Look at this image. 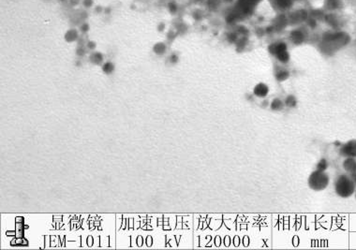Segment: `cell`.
<instances>
[{
	"instance_id": "cell-7",
	"label": "cell",
	"mask_w": 356,
	"mask_h": 250,
	"mask_svg": "<svg viewBox=\"0 0 356 250\" xmlns=\"http://www.w3.org/2000/svg\"><path fill=\"white\" fill-rule=\"evenodd\" d=\"M278 1H280V5L283 6V7H286V6H288V5H289V0H278Z\"/></svg>"
},
{
	"instance_id": "cell-1",
	"label": "cell",
	"mask_w": 356,
	"mask_h": 250,
	"mask_svg": "<svg viewBox=\"0 0 356 250\" xmlns=\"http://www.w3.org/2000/svg\"><path fill=\"white\" fill-rule=\"evenodd\" d=\"M354 189H356L354 182L347 176L340 177L336 184V190L338 194L342 197H349L354 193Z\"/></svg>"
},
{
	"instance_id": "cell-2",
	"label": "cell",
	"mask_w": 356,
	"mask_h": 250,
	"mask_svg": "<svg viewBox=\"0 0 356 250\" xmlns=\"http://www.w3.org/2000/svg\"><path fill=\"white\" fill-rule=\"evenodd\" d=\"M310 183L314 190H322L328 185V177L320 171H318L312 175Z\"/></svg>"
},
{
	"instance_id": "cell-3",
	"label": "cell",
	"mask_w": 356,
	"mask_h": 250,
	"mask_svg": "<svg viewBox=\"0 0 356 250\" xmlns=\"http://www.w3.org/2000/svg\"><path fill=\"white\" fill-rule=\"evenodd\" d=\"M342 153H343L344 156H347L350 158L356 157V141H352L348 144H345Z\"/></svg>"
},
{
	"instance_id": "cell-5",
	"label": "cell",
	"mask_w": 356,
	"mask_h": 250,
	"mask_svg": "<svg viewBox=\"0 0 356 250\" xmlns=\"http://www.w3.org/2000/svg\"><path fill=\"white\" fill-rule=\"evenodd\" d=\"M345 169L349 172H356V162L354 159H348L347 161L344 163Z\"/></svg>"
},
{
	"instance_id": "cell-4",
	"label": "cell",
	"mask_w": 356,
	"mask_h": 250,
	"mask_svg": "<svg viewBox=\"0 0 356 250\" xmlns=\"http://www.w3.org/2000/svg\"><path fill=\"white\" fill-rule=\"evenodd\" d=\"M268 92V88L264 84H258L257 87L255 88V94L260 97H264Z\"/></svg>"
},
{
	"instance_id": "cell-6",
	"label": "cell",
	"mask_w": 356,
	"mask_h": 250,
	"mask_svg": "<svg viewBox=\"0 0 356 250\" xmlns=\"http://www.w3.org/2000/svg\"><path fill=\"white\" fill-rule=\"evenodd\" d=\"M272 107H273L274 109H280V108H282V103L278 99H276L274 102H273V106Z\"/></svg>"
}]
</instances>
